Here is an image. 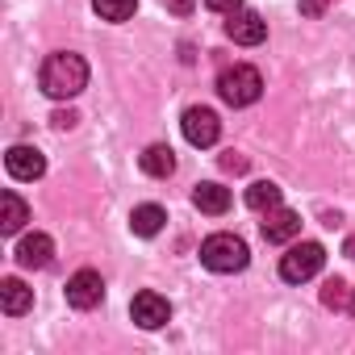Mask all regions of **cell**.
Segmentation results:
<instances>
[{
	"mask_svg": "<svg viewBox=\"0 0 355 355\" xmlns=\"http://www.w3.org/2000/svg\"><path fill=\"white\" fill-rule=\"evenodd\" d=\"M38 84H42V92L51 101H71V96H80L88 88V63L80 55H71V51H59V55H51L42 63Z\"/></svg>",
	"mask_w": 355,
	"mask_h": 355,
	"instance_id": "obj_1",
	"label": "cell"
},
{
	"mask_svg": "<svg viewBox=\"0 0 355 355\" xmlns=\"http://www.w3.org/2000/svg\"><path fill=\"white\" fill-rule=\"evenodd\" d=\"M218 96L234 109H247L263 96V76L251 67V63H234V67H222L218 76Z\"/></svg>",
	"mask_w": 355,
	"mask_h": 355,
	"instance_id": "obj_2",
	"label": "cell"
},
{
	"mask_svg": "<svg viewBox=\"0 0 355 355\" xmlns=\"http://www.w3.org/2000/svg\"><path fill=\"white\" fill-rule=\"evenodd\" d=\"M201 263H205L209 272L230 276V272H243V268L251 263V251H247V243H243L239 234H209V239L201 243Z\"/></svg>",
	"mask_w": 355,
	"mask_h": 355,
	"instance_id": "obj_3",
	"label": "cell"
},
{
	"mask_svg": "<svg viewBox=\"0 0 355 355\" xmlns=\"http://www.w3.org/2000/svg\"><path fill=\"white\" fill-rule=\"evenodd\" d=\"M322 263H326L322 243H297V247H288V255H280V276L288 284H305L322 272Z\"/></svg>",
	"mask_w": 355,
	"mask_h": 355,
	"instance_id": "obj_4",
	"label": "cell"
},
{
	"mask_svg": "<svg viewBox=\"0 0 355 355\" xmlns=\"http://www.w3.org/2000/svg\"><path fill=\"white\" fill-rule=\"evenodd\" d=\"M180 130H184V138H189L193 146H214V142L222 138V121H218V113L205 109V105H193V109L184 113Z\"/></svg>",
	"mask_w": 355,
	"mask_h": 355,
	"instance_id": "obj_5",
	"label": "cell"
},
{
	"mask_svg": "<svg viewBox=\"0 0 355 355\" xmlns=\"http://www.w3.org/2000/svg\"><path fill=\"white\" fill-rule=\"evenodd\" d=\"M101 301H105V280H101V272L80 268V272L67 280V305H71V309H96Z\"/></svg>",
	"mask_w": 355,
	"mask_h": 355,
	"instance_id": "obj_6",
	"label": "cell"
},
{
	"mask_svg": "<svg viewBox=\"0 0 355 355\" xmlns=\"http://www.w3.org/2000/svg\"><path fill=\"white\" fill-rule=\"evenodd\" d=\"M130 318L142 326V330H159V326H167L171 322V305H167V297H159V293H138L134 301H130Z\"/></svg>",
	"mask_w": 355,
	"mask_h": 355,
	"instance_id": "obj_7",
	"label": "cell"
},
{
	"mask_svg": "<svg viewBox=\"0 0 355 355\" xmlns=\"http://www.w3.org/2000/svg\"><path fill=\"white\" fill-rule=\"evenodd\" d=\"M226 38L239 42V46H259V42L268 38V21H263L259 13H251V9H239V13H230V21H226Z\"/></svg>",
	"mask_w": 355,
	"mask_h": 355,
	"instance_id": "obj_8",
	"label": "cell"
},
{
	"mask_svg": "<svg viewBox=\"0 0 355 355\" xmlns=\"http://www.w3.org/2000/svg\"><path fill=\"white\" fill-rule=\"evenodd\" d=\"M5 167L13 180H38V175L46 171V159L38 146H9L5 150Z\"/></svg>",
	"mask_w": 355,
	"mask_h": 355,
	"instance_id": "obj_9",
	"label": "cell"
},
{
	"mask_svg": "<svg viewBox=\"0 0 355 355\" xmlns=\"http://www.w3.org/2000/svg\"><path fill=\"white\" fill-rule=\"evenodd\" d=\"M51 259H55V239L51 234L34 230L17 243V263L21 268H51Z\"/></svg>",
	"mask_w": 355,
	"mask_h": 355,
	"instance_id": "obj_10",
	"label": "cell"
},
{
	"mask_svg": "<svg viewBox=\"0 0 355 355\" xmlns=\"http://www.w3.org/2000/svg\"><path fill=\"white\" fill-rule=\"evenodd\" d=\"M297 234H301V218H297L293 209L276 205V209L263 214V239H268V243H293Z\"/></svg>",
	"mask_w": 355,
	"mask_h": 355,
	"instance_id": "obj_11",
	"label": "cell"
},
{
	"mask_svg": "<svg viewBox=\"0 0 355 355\" xmlns=\"http://www.w3.org/2000/svg\"><path fill=\"white\" fill-rule=\"evenodd\" d=\"M30 305H34V288H26L17 276L0 280V309H5L9 318H21V313H30Z\"/></svg>",
	"mask_w": 355,
	"mask_h": 355,
	"instance_id": "obj_12",
	"label": "cell"
},
{
	"mask_svg": "<svg viewBox=\"0 0 355 355\" xmlns=\"http://www.w3.org/2000/svg\"><path fill=\"white\" fill-rule=\"evenodd\" d=\"M193 205H197L201 214H209V218H222V214L230 209V189H222V184L205 180V184H197V189H193Z\"/></svg>",
	"mask_w": 355,
	"mask_h": 355,
	"instance_id": "obj_13",
	"label": "cell"
},
{
	"mask_svg": "<svg viewBox=\"0 0 355 355\" xmlns=\"http://www.w3.org/2000/svg\"><path fill=\"white\" fill-rule=\"evenodd\" d=\"M138 163H142V171H146V175H155V180H167V175L175 171V150H171V146H163V142H155V146H146V150H142V159H138Z\"/></svg>",
	"mask_w": 355,
	"mask_h": 355,
	"instance_id": "obj_14",
	"label": "cell"
},
{
	"mask_svg": "<svg viewBox=\"0 0 355 355\" xmlns=\"http://www.w3.org/2000/svg\"><path fill=\"white\" fill-rule=\"evenodd\" d=\"M26 222H30V205H26L17 193H5V197H0V230H5V234H21Z\"/></svg>",
	"mask_w": 355,
	"mask_h": 355,
	"instance_id": "obj_15",
	"label": "cell"
},
{
	"mask_svg": "<svg viewBox=\"0 0 355 355\" xmlns=\"http://www.w3.org/2000/svg\"><path fill=\"white\" fill-rule=\"evenodd\" d=\"M163 222H167V214H163L159 205H138V209L130 214V230H134L138 239H155V234L163 230Z\"/></svg>",
	"mask_w": 355,
	"mask_h": 355,
	"instance_id": "obj_16",
	"label": "cell"
},
{
	"mask_svg": "<svg viewBox=\"0 0 355 355\" xmlns=\"http://www.w3.org/2000/svg\"><path fill=\"white\" fill-rule=\"evenodd\" d=\"M247 205H251L255 214L276 209V205H280V184H272V180H255V184L247 189Z\"/></svg>",
	"mask_w": 355,
	"mask_h": 355,
	"instance_id": "obj_17",
	"label": "cell"
},
{
	"mask_svg": "<svg viewBox=\"0 0 355 355\" xmlns=\"http://www.w3.org/2000/svg\"><path fill=\"white\" fill-rule=\"evenodd\" d=\"M92 9L101 13V21H130L138 0H92Z\"/></svg>",
	"mask_w": 355,
	"mask_h": 355,
	"instance_id": "obj_18",
	"label": "cell"
},
{
	"mask_svg": "<svg viewBox=\"0 0 355 355\" xmlns=\"http://www.w3.org/2000/svg\"><path fill=\"white\" fill-rule=\"evenodd\" d=\"M347 301H351L347 280H343V276H330V280L322 284V305H326V309H347Z\"/></svg>",
	"mask_w": 355,
	"mask_h": 355,
	"instance_id": "obj_19",
	"label": "cell"
},
{
	"mask_svg": "<svg viewBox=\"0 0 355 355\" xmlns=\"http://www.w3.org/2000/svg\"><path fill=\"white\" fill-rule=\"evenodd\" d=\"M222 167H226V171H234V175H239V171H247V159H243V155H239V150H226V155H222Z\"/></svg>",
	"mask_w": 355,
	"mask_h": 355,
	"instance_id": "obj_20",
	"label": "cell"
},
{
	"mask_svg": "<svg viewBox=\"0 0 355 355\" xmlns=\"http://www.w3.org/2000/svg\"><path fill=\"white\" fill-rule=\"evenodd\" d=\"M205 9H214V13H239L243 0H205Z\"/></svg>",
	"mask_w": 355,
	"mask_h": 355,
	"instance_id": "obj_21",
	"label": "cell"
},
{
	"mask_svg": "<svg viewBox=\"0 0 355 355\" xmlns=\"http://www.w3.org/2000/svg\"><path fill=\"white\" fill-rule=\"evenodd\" d=\"M326 9H330V0H301V13L305 17H322Z\"/></svg>",
	"mask_w": 355,
	"mask_h": 355,
	"instance_id": "obj_22",
	"label": "cell"
},
{
	"mask_svg": "<svg viewBox=\"0 0 355 355\" xmlns=\"http://www.w3.org/2000/svg\"><path fill=\"white\" fill-rule=\"evenodd\" d=\"M76 121H80V117H76V113H71V109H59V113H55V117H51V125H55V130H71V125H76Z\"/></svg>",
	"mask_w": 355,
	"mask_h": 355,
	"instance_id": "obj_23",
	"label": "cell"
},
{
	"mask_svg": "<svg viewBox=\"0 0 355 355\" xmlns=\"http://www.w3.org/2000/svg\"><path fill=\"white\" fill-rule=\"evenodd\" d=\"M171 9H175V13H189V9H193V0H171Z\"/></svg>",
	"mask_w": 355,
	"mask_h": 355,
	"instance_id": "obj_24",
	"label": "cell"
},
{
	"mask_svg": "<svg viewBox=\"0 0 355 355\" xmlns=\"http://www.w3.org/2000/svg\"><path fill=\"white\" fill-rule=\"evenodd\" d=\"M343 255H347V259H355V239H347V243H343Z\"/></svg>",
	"mask_w": 355,
	"mask_h": 355,
	"instance_id": "obj_25",
	"label": "cell"
},
{
	"mask_svg": "<svg viewBox=\"0 0 355 355\" xmlns=\"http://www.w3.org/2000/svg\"><path fill=\"white\" fill-rule=\"evenodd\" d=\"M347 309H351V318H355V293H351V301H347Z\"/></svg>",
	"mask_w": 355,
	"mask_h": 355,
	"instance_id": "obj_26",
	"label": "cell"
}]
</instances>
